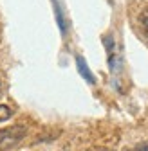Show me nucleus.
Listing matches in <instances>:
<instances>
[{
	"instance_id": "f257e3e1",
	"label": "nucleus",
	"mask_w": 148,
	"mask_h": 151,
	"mask_svg": "<svg viewBox=\"0 0 148 151\" xmlns=\"http://www.w3.org/2000/svg\"><path fill=\"white\" fill-rule=\"evenodd\" d=\"M25 133H27V129L20 124L0 129V151H7L18 146V142L25 137Z\"/></svg>"
},
{
	"instance_id": "f03ea898",
	"label": "nucleus",
	"mask_w": 148,
	"mask_h": 151,
	"mask_svg": "<svg viewBox=\"0 0 148 151\" xmlns=\"http://www.w3.org/2000/svg\"><path fill=\"white\" fill-rule=\"evenodd\" d=\"M103 43H105V49H107V54H108V68L112 72H118V67H119V58L116 54V42H114V36L112 34H105L103 36Z\"/></svg>"
},
{
	"instance_id": "7ed1b4c3",
	"label": "nucleus",
	"mask_w": 148,
	"mask_h": 151,
	"mask_svg": "<svg viewBox=\"0 0 148 151\" xmlns=\"http://www.w3.org/2000/svg\"><path fill=\"white\" fill-rule=\"evenodd\" d=\"M76 67H78L80 76H81V78L89 85H96V78H94V74L90 72V68H89V65H87V61H85L83 56H76Z\"/></svg>"
},
{
	"instance_id": "20e7f679",
	"label": "nucleus",
	"mask_w": 148,
	"mask_h": 151,
	"mask_svg": "<svg viewBox=\"0 0 148 151\" xmlns=\"http://www.w3.org/2000/svg\"><path fill=\"white\" fill-rule=\"evenodd\" d=\"M52 6H54V14H56V22H58V27H60V32L65 36L67 31H69V24L65 20V13L60 6V0H52Z\"/></svg>"
},
{
	"instance_id": "39448f33",
	"label": "nucleus",
	"mask_w": 148,
	"mask_h": 151,
	"mask_svg": "<svg viewBox=\"0 0 148 151\" xmlns=\"http://www.w3.org/2000/svg\"><path fill=\"white\" fill-rule=\"evenodd\" d=\"M11 115H13V110L9 106H6V104H0V122L7 121Z\"/></svg>"
},
{
	"instance_id": "423d86ee",
	"label": "nucleus",
	"mask_w": 148,
	"mask_h": 151,
	"mask_svg": "<svg viewBox=\"0 0 148 151\" xmlns=\"http://www.w3.org/2000/svg\"><path fill=\"white\" fill-rule=\"evenodd\" d=\"M139 22H141V27H143V31L148 34V9H144V11L141 13V16H139Z\"/></svg>"
},
{
	"instance_id": "0eeeda50",
	"label": "nucleus",
	"mask_w": 148,
	"mask_h": 151,
	"mask_svg": "<svg viewBox=\"0 0 148 151\" xmlns=\"http://www.w3.org/2000/svg\"><path fill=\"white\" fill-rule=\"evenodd\" d=\"M136 151H148V142H144V144H139V146L136 147Z\"/></svg>"
}]
</instances>
